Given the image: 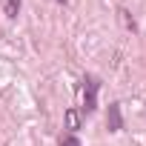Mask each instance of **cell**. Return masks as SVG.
Returning <instances> with one entry per match:
<instances>
[{
    "label": "cell",
    "instance_id": "6da1fadb",
    "mask_svg": "<svg viewBox=\"0 0 146 146\" xmlns=\"http://www.w3.org/2000/svg\"><path fill=\"white\" fill-rule=\"evenodd\" d=\"M98 92H100L98 78L86 75V78H83V112H95V109H98Z\"/></svg>",
    "mask_w": 146,
    "mask_h": 146
},
{
    "label": "cell",
    "instance_id": "7a4b0ae2",
    "mask_svg": "<svg viewBox=\"0 0 146 146\" xmlns=\"http://www.w3.org/2000/svg\"><path fill=\"white\" fill-rule=\"evenodd\" d=\"M120 126H123V123H120V106H117V103H112V106H109V129H112V132H117Z\"/></svg>",
    "mask_w": 146,
    "mask_h": 146
},
{
    "label": "cell",
    "instance_id": "3957f363",
    "mask_svg": "<svg viewBox=\"0 0 146 146\" xmlns=\"http://www.w3.org/2000/svg\"><path fill=\"white\" fill-rule=\"evenodd\" d=\"M66 129H69V135L75 132V129H80V115H78L75 109H69V112H66Z\"/></svg>",
    "mask_w": 146,
    "mask_h": 146
},
{
    "label": "cell",
    "instance_id": "277c9868",
    "mask_svg": "<svg viewBox=\"0 0 146 146\" xmlns=\"http://www.w3.org/2000/svg\"><path fill=\"white\" fill-rule=\"evenodd\" d=\"M3 12H6V17H17L20 15V0H3Z\"/></svg>",
    "mask_w": 146,
    "mask_h": 146
},
{
    "label": "cell",
    "instance_id": "5b68a950",
    "mask_svg": "<svg viewBox=\"0 0 146 146\" xmlns=\"http://www.w3.org/2000/svg\"><path fill=\"white\" fill-rule=\"evenodd\" d=\"M60 146H80V140H78L75 135H63V137H60Z\"/></svg>",
    "mask_w": 146,
    "mask_h": 146
},
{
    "label": "cell",
    "instance_id": "8992f818",
    "mask_svg": "<svg viewBox=\"0 0 146 146\" xmlns=\"http://www.w3.org/2000/svg\"><path fill=\"white\" fill-rule=\"evenodd\" d=\"M57 3H66V0H57Z\"/></svg>",
    "mask_w": 146,
    "mask_h": 146
}]
</instances>
